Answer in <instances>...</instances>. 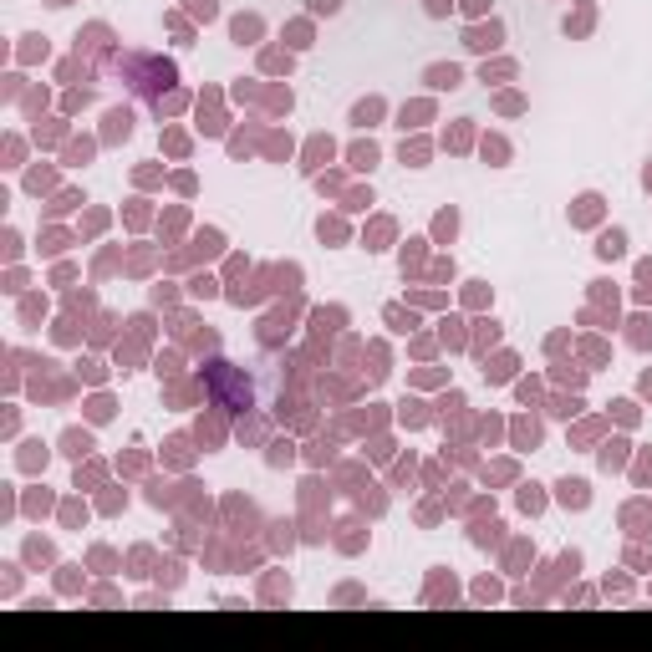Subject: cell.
<instances>
[{"label": "cell", "mask_w": 652, "mask_h": 652, "mask_svg": "<svg viewBox=\"0 0 652 652\" xmlns=\"http://www.w3.org/2000/svg\"><path fill=\"white\" fill-rule=\"evenodd\" d=\"M210 398L219 408H250V377H240L230 362H210Z\"/></svg>", "instance_id": "obj_1"}, {"label": "cell", "mask_w": 652, "mask_h": 652, "mask_svg": "<svg viewBox=\"0 0 652 652\" xmlns=\"http://www.w3.org/2000/svg\"><path fill=\"white\" fill-rule=\"evenodd\" d=\"M423 82H428V87H438V92H454V87L464 82V72L454 67V61H449V67L438 61V67H428V72H423Z\"/></svg>", "instance_id": "obj_2"}, {"label": "cell", "mask_w": 652, "mask_h": 652, "mask_svg": "<svg viewBox=\"0 0 652 652\" xmlns=\"http://www.w3.org/2000/svg\"><path fill=\"white\" fill-rule=\"evenodd\" d=\"M500 36H505V31H500V21H489V26H474L464 46H469V51H494V46H500Z\"/></svg>", "instance_id": "obj_3"}, {"label": "cell", "mask_w": 652, "mask_h": 652, "mask_svg": "<svg viewBox=\"0 0 652 652\" xmlns=\"http://www.w3.org/2000/svg\"><path fill=\"white\" fill-rule=\"evenodd\" d=\"M560 505H576V510H586L591 505V489H586V479H560Z\"/></svg>", "instance_id": "obj_4"}, {"label": "cell", "mask_w": 652, "mask_h": 652, "mask_svg": "<svg viewBox=\"0 0 652 652\" xmlns=\"http://www.w3.org/2000/svg\"><path fill=\"white\" fill-rule=\"evenodd\" d=\"M622 250H627V234H622V230H607L602 245H596V255H602V260H617Z\"/></svg>", "instance_id": "obj_5"}, {"label": "cell", "mask_w": 652, "mask_h": 652, "mask_svg": "<svg viewBox=\"0 0 652 652\" xmlns=\"http://www.w3.org/2000/svg\"><path fill=\"white\" fill-rule=\"evenodd\" d=\"M377 117H383V102H377V97H367V102H357V108H352V123H357V128L377 123Z\"/></svg>", "instance_id": "obj_6"}, {"label": "cell", "mask_w": 652, "mask_h": 652, "mask_svg": "<svg viewBox=\"0 0 652 652\" xmlns=\"http://www.w3.org/2000/svg\"><path fill=\"white\" fill-rule=\"evenodd\" d=\"M596 214H602V199H596V194H581V199H576V214H571V219H576V225H591Z\"/></svg>", "instance_id": "obj_7"}, {"label": "cell", "mask_w": 652, "mask_h": 652, "mask_svg": "<svg viewBox=\"0 0 652 652\" xmlns=\"http://www.w3.org/2000/svg\"><path fill=\"white\" fill-rule=\"evenodd\" d=\"M255 36H260V21H255V16H240V21H234V41H240V46H250Z\"/></svg>", "instance_id": "obj_8"}, {"label": "cell", "mask_w": 652, "mask_h": 652, "mask_svg": "<svg viewBox=\"0 0 652 652\" xmlns=\"http://www.w3.org/2000/svg\"><path fill=\"white\" fill-rule=\"evenodd\" d=\"M622 459H627V443H607V449H602V469H622Z\"/></svg>", "instance_id": "obj_9"}, {"label": "cell", "mask_w": 652, "mask_h": 652, "mask_svg": "<svg viewBox=\"0 0 652 652\" xmlns=\"http://www.w3.org/2000/svg\"><path fill=\"white\" fill-rule=\"evenodd\" d=\"M510 372H515V357H494L489 367H485V377H489V383H505Z\"/></svg>", "instance_id": "obj_10"}, {"label": "cell", "mask_w": 652, "mask_h": 652, "mask_svg": "<svg viewBox=\"0 0 652 652\" xmlns=\"http://www.w3.org/2000/svg\"><path fill=\"white\" fill-rule=\"evenodd\" d=\"M352 163H357V168H372V163H377V148H372V143H357V148H352Z\"/></svg>", "instance_id": "obj_11"}, {"label": "cell", "mask_w": 652, "mask_h": 652, "mask_svg": "<svg viewBox=\"0 0 652 652\" xmlns=\"http://www.w3.org/2000/svg\"><path fill=\"white\" fill-rule=\"evenodd\" d=\"M637 296H642V301H652V260H642V265H637Z\"/></svg>", "instance_id": "obj_12"}, {"label": "cell", "mask_w": 652, "mask_h": 652, "mask_svg": "<svg viewBox=\"0 0 652 652\" xmlns=\"http://www.w3.org/2000/svg\"><path fill=\"white\" fill-rule=\"evenodd\" d=\"M647 342H652V321L637 316V321H632V347H647Z\"/></svg>", "instance_id": "obj_13"}, {"label": "cell", "mask_w": 652, "mask_h": 652, "mask_svg": "<svg viewBox=\"0 0 652 652\" xmlns=\"http://www.w3.org/2000/svg\"><path fill=\"white\" fill-rule=\"evenodd\" d=\"M428 159V143H403V163H413V168H418Z\"/></svg>", "instance_id": "obj_14"}, {"label": "cell", "mask_w": 652, "mask_h": 652, "mask_svg": "<svg viewBox=\"0 0 652 652\" xmlns=\"http://www.w3.org/2000/svg\"><path fill=\"white\" fill-rule=\"evenodd\" d=\"M387 321H393V332H413V316L403 306H387Z\"/></svg>", "instance_id": "obj_15"}, {"label": "cell", "mask_w": 652, "mask_h": 652, "mask_svg": "<svg viewBox=\"0 0 652 652\" xmlns=\"http://www.w3.org/2000/svg\"><path fill=\"white\" fill-rule=\"evenodd\" d=\"M67 454H77V459L92 454V438H87V434H67Z\"/></svg>", "instance_id": "obj_16"}, {"label": "cell", "mask_w": 652, "mask_h": 652, "mask_svg": "<svg viewBox=\"0 0 652 652\" xmlns=\"http://www.w3.org/2000/svg\"><path fill=\"white\" fill-rule=\"evenodd\" d=\"M520 505H525V510H540V505H545V494H540L536 485H525V489H520Z\"/></svg>", "instance_id": "obj_17"}, {"label": "cell", "mask_w": 652, "mask_h": 652, "mask_svg": "<svg viewBox=\"0 0 652 652\" xmlns=\"http://www.w3.org/2000/svg\"><path fill=\"white\" fill-rule=\"evenodd\" d=\"M316 230H321V240H342V219H321Z\"/></svg>", "instance_id": "obj_18"}, {"label": "cell", "mask_w": 652, "mask_h": 652, "mask_svg": "<svg viewBox=\"0 0 652 652\" xmlns=\"http://www.w3.org/2000/svg\"><path fill=\"white\" fill-rule=\"evenodd\" d=\"M291 459H296L291 443H276V449H270V464H291Z\"/></svg>", "instance_id": "obj_19"}, {"label": "cell", "mask_w": 652, "mask_h": 652, "mask_svg": "<svg viewBox=\"0 0 652 652\" xmlns=\"http://www.w3.org/2000/svg\"><path fill=\"white\" fill-rule=\"evenodd\" d=\"M505 153H510V148H505V138H485V159H505Z\"/></svg>", "instance_id": "obj_20"}, {"label": "cell", "mask_w": 652, "mask_h": 652, "mask_svg": "<svg viewBox=\"0 0 652 652\" xmlns=\"http://www.w3.org/2000/svg\"><path fill=\"white\" fill-rule=\"evenodd\" d=\"M311 10H316V16H336V10H342V0H311Z\"/></svg>", "instance_id": "obj_21"}, {"label": "cell", "mask_w": 652, "mask_h": 652, "mask_svg": "<svg viewBox=\"0 0 652 652\" xmlns=\"http://www.w3.org/2000/svg\"><path fill=\"white\" fill-rule=\"evenodd\" d=\"M194 6V16H204V21H214V0H189Z\"/></svg>", "instance_id": "obj_22"}, {"label": "cell", "mask_w": 652, "mask_h": 652, "mask_svg": "<svg viewBox=\"0 0 652 652\" xmlns=\"http://www.w3.org/2000/svg\"><path fill=\"white\" fill-rule=\"evenodd\" d=\"M449 6H454V0H428V16H443Z\"/></svg>", "instance_id": "obj_23"}, {"label": "cell", "mask_w": 652, "mask_h": 652, "mask_svg": "<svg viewBox=\"0 0 652 652\" xmlns=\"http://www.w3.org/2000/svg\"><path fill=\"white\" fill-rule=\"evenodd\" d=\"M464 6H469V10H489V0H464Z\"/></svg>", "instance_id": "obj_24"}]
</instances>
